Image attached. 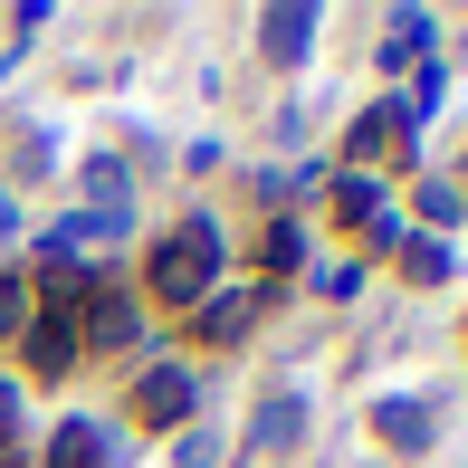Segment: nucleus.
Returning a JSON list of instances; mask_svg holds the SVG:
<instances>
[{"mask_svg": "<svg viewBox=\"0 0 468 468\" xmlns=\"http://www.w3.org/2000/svg\"><path fill=\"white\" fill-rule=\"evenodd\" d=\"M144 287L191 315L210 287H220V220H210V210H182V220L154 239V259H144Z\"/></svg>", "mask_w": 468, "mask_h": 468, "instance_id": "1", "label": "nucleus"}, {"mask_svg": "<svg viewBox=\"0 0 468 468\" xmlns=\"http://www.w3.org/2000/svg\"><path fill=\"white\" fill-rule=\"evenodd\" d=\"M19 354H29V382H68L77 373V315L68 306H29V325H19Z\"/></svg>", "mask_w": 468, "mask_h": 468, "instance_id": "2", "label": "nucleus"}, {"mask_svg": "<svg viewBox=\"0 0 468 468\" xmlns=\"http://www.w3.org/2000/svg\"><path fill=\"white\" fill-rule=\"evenodd\" d=\"M335 220L354 229L364 249H401V220H392V191L373 173H335Z\"/></svg>", "mask_w": 468, "mask_h": 468, "instance_id": "3", "label": "nucleus"}, {"mask_svg": "<svg viewBox=\"0 0 468 468\" xmlns=\"http://www.w3.org/2000/svg\"><path fill=\"white\" fill-rule=\"evenodd\" d=\"M134 335H144V306L124 287H96L87 306H77V345L87 354H134Z\"/></svg>", "mask_w": 468, "mask_h": 468, "instance_id": "4", "label": "nucleus"}, {"mask_svg": "<svg viewBox=\"0 0 468 468\" xmlns=\"http://www.w3.org/2000/svg\"><path fill=\"white\" fill-rule=\"evenodd\" d=\"M191 401H201V373H191V364H154L134 382V420H144V431H182Z\"/></svg>", "mask_w": 468, "mask_h": 468, "instance_id": "5", "label": "nucleus"}, {"mask_svg": "<svg viewBox=\"0 0 468 468\" xmlns=\"http://www.w3.org/2000/svg\"><path fill=\"white\" fill-rule=\"evenodd\" d=\"M411 144H420V124L411 115H401V96H382V105H364V115H354V134H345V173H364V163L373 154H411Z\"/></svg>", "mask_w": 468, "mask_h": 468, "instance_id": "6", "label": "nucleus"}, {"mask_svg": "<svg viewBox=\"0 0 468 468\" xmlns=\"http://www.w3.org/2000/svg\"><path fill=\"white\" fill-rule=\"evenodd\" d=\"M315 29H325V19H315L306 0H278V10H259V58H268V68H306Z\"/></svg>", "mask_w": 468, "mask_h": 468, "instance_id": "7", "label": "nucleus"}, {"mask_svg": "<svg viewBox=\"0 0 468 468\" xmlns=\"http://www.w3.org/2000/svg\"><path fill=\"white\" fill-rule=\"evenodd\" d=\"M249 325H259V287H210L191 306V345H239Z\"/></svg>", "mask_w": 468, "mask_h": 468, "instance_id": "8", "label": "nucleus"}, {"mask_svg": "<svg viewBox=\"0 0 468 468\" xmlns=\"http://www.w3.org/2000/svg\"><path fill=\"white\" fill-rule=\"evenodd\" d=\"M306 440V392L296 382H268L259 411H249V450H296Z\"/></svg>", "mask_w": 468, "mask_h": 468, "instance_id": "9", "label": "nucleus"}, {"mask_svg": "<svg viewBox=\"0 0 468 468\" xmlns=\"http://www.w3.org/2000/svg\"><path fill=\"white\" fill-rule=\"evenodd\" d=\"M105 268H87L77 249H58V239H38V306H87Z\"/></svg>", "mask_w": 468, "mask_h": 468, "instance_id": "10", "label": "nucleus"}, {"mask_svg": "<svg viewBox=\"0 0 468 468\" xmlns=\"http://www.w3.org/2000/svg\"><path fill=\"white\" fill-rule=\"evenodd\" d=\"M115 459H124V440L105 431V420H58V440H48L38 468H115Z\"/></svg>", "mask_w": 468, "mask_h": 468, "instance_id": "11", "label": "nucleus"}, {"mask_svg": "<svg viewBox=\"0 0 468 468\" xmlns=\"http://www.w3.org/2000/svg\"><path fill=\"white\" fill-rule=\"evenodd\" d=\"M373 440L382 450H431V401H411V392L373 401Z\"/></svg>", "mask_w": 468, "mask_h": 468, "instance_id": "12", "label": "nucleus"}, {"mask_svg": "<svg viewBox=\"0 0 468 468\" xmlns=\"http://www.w3.org/2000/svg\"><path fill=\"white\" fill-rule=\"evenodd\" d=\"M431 38H440L431 10H392V19H382V68H411V58H431Z\"/></svg>", "mask_w": 468, "mask_h": 468, "instance_id": "13", "label": "nucleus"}, {"mask_svg": "<svg viewBox=\"0 0 468 468\" xmlns=\"http://www.w3.org/2000/svg\"><path fill=\"white\" fill-rule=\"evenodd\" d=\"M392 259H401V278H411V287H450V239H431V229H401V249H392Z\"/></svg>", "mask_w": 468, "mask_h": 468, "instance_id": "14", "label": "nucleus"}, {"mask_svg": "<svg viewBox=\"0 0 468 468\" xmlns=\"http://www.w3.org/2000/svg\"><path fill=\"white\" fill-rule=\"evenodd\" d=\"M411 210H420V229H431V239H440V229H459V220H468V191H459L450 173H431V182L411 191Z\"/></svg>", "mask_w": 468, "mask_h": 468, "instance_id": "15", "label": "nucleus"}, {"mask_svg": "<svg viewBox=\"0 0 468 468\" xmlns=\"http://www.w3.org/2000/svg\"><path fill=\"white\" fill-rule=\"evenodd\" d=\"M87 210H134V173H124L115 154L87 163Z\"/></svg>", "mask_w": 468, "mask_h": 468, "instance_id": "16", "label": "nucleus"}, {"mask_svg": "<svg viewBox=\"0 0 468 468\" xmlns=\"http://www.w3.org/2000/svg\"><path fill=\"white\" fill-rule=\"evenodd\" d=\"M315 296H325V306H354V296H364V259H315V278H306Z\"/></svg>", "mask_w": 468, "mask_h": 468, "instance_id": "17", "label": "nucleus"}, {"mask_svg": "<svg viewBox=\"0 0 468 468\" xmlns=\"http://www.w3.org/2000/svg\"><path fill=\"white\" fill-rule=\"evenodd\" d=\"M19 325H29V278L0 268V345H19Z\"/></svg>", "mask_w": 468, "mask_h": 468, "instance_id": "18", "label": "nucleus"}, {"mask_svg": "<svg viewBox=\"0 0 468 468\" xmlns=\"http://www.w3.org/2000/svg\"><path fill=\"white\" fill-rule=\"evenodd\" d=\"M259 259H268V268H306V229H296V220H268Z\"/></svg>", "mask_w": 468, "mask_h": 468, "instance_id": "19", "label": "nucleus"}, {"mask_svg": "<svg viewBox=\"0 0 468 468\" xmlns=\"http://www.w3.org/2000/svg\"><path fill=\"white\" fill-rule=\"evenodd\" d=\"M19 440V382H0V450Z\"/></svg>", "mask_w": 468, "mask_h": 468, "instance_id": "20", "label": "nucleus"}, {"mask_svg": "<svg viewBox=\"0 0 468 468\" xmlns=\"http://www.w3.org/2000/svg\"><path fill=\"white\" fill-rule=\"evenodd\" d=\"M10 239H19V210H10V201H0V249H10Z\"/></svg>", "mask_w": 468, "mask_h": 468, "instance_id": "21", "label": "nucleus"}, {"mask_svg": "<svg viewBox=\"0 0 468 468\" xmlns=\"http://www.w3.org/2000/svg\"><path fill=\"white\" fill-rule=\"evenodd\" d=\"M459 191H468V173H459Z\"/></svg>", "mask_w": 468, "mask_h": 468, "instance_id": "22", "label": "nucleus"}]
</instances>
